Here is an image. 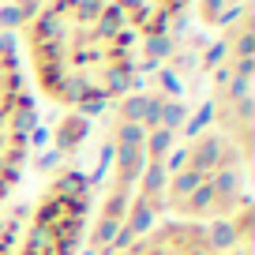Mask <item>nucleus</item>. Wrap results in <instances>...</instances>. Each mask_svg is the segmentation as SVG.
I'll return each mask as SVG.
<instances>
[{"mask_svg":"<svg viewBox=\"0 0 255 255\" xmlns=\"http://www.w3.org/2000/svg\"><path fill=\"white\" fill-rule=\"evenodd\" d=\"M19 218H23V207H4V210H0V255H11V252H15Z\"/></svg>","mask_w":255,"mask_h":255,"instance_id":"9b49d317","label":"nucleus"},{"mask_svg":"<svg viewBox=\"0 0 255 255\" xmlns=\"http://www.w3.org/2000/svg\"><path fill=\"white\" fill-rule=\"evenodd\" d=\"M11 34L34 98L56 113H109L143 83V45L105 0H34Z\"/></svg>","mask_w":255,"mask_h":255,"instance_id":"f257e3e1","label":"nucleus"},{"mask_svg":"<svg viewBox=\"0 0 255 255\" xmlns=\"http://www.w3.org/2000/svg\"><path fill=\"white\" fill-rule=\"evenodd\" d=\"M252 158L222 139L210 124L184 131L173 146L161 180V218L214 225L252 203L248 195Z\"/></svg>","mask_w":255,"mask_h":255,"instance_id":"7ed1b4c3","label":"nucleus"},{"mask_svg":"<svg viewBox=\"0 0 255 255\" xmlns=\"http://www.w3.org/2000/svg\"><path fill=\"white\" fill-rule=\"evenodd\" d=\"M90 135H94V124H90V117H79V113H56V120L49 124V131H45L49 173L79 165V154L87 150Z\"/></svg>","mask_w":255,"mask_h":255,"instance_id":"1a4fd4ad","label":"nucleus"},{"mask_svg":"<svg viewBox=\"0 0 255 255\" xmlns=\"http://www.w3.org/2000/svg\"><path fill=\"white\" fill-rule=\"evenodd\" d=\"M94 218V173L83 165L45 173L23 207L11 255H83Z\"/></svg>","mask_w":255,"mask_h":255,"instance_id":"20e7f679","label":"nucleus"},{"mask_svg":"<svg viewBox=\"0 0 255 255\" xmlns=\"http://www.w3.org/2000/svg\"><path fill=\"white\" fill-rule=\"evenodd\" d=\"M252 203L214 225L158 218L109 255H252Z\"/></svg>","mask_w":255,"mask_h":255,"instance_id":"0eeeda50","label":"nucleus"},{"mask_svg":"<svg viewBox=\"0 0 255 255\" xmlns=\"http://www.w3.org/2000/svg\"><path fill=\"white\" fill-rule=\"evenodd\" d=\"M252 11V0H191L188 15H195L203 34H222L229 23Z\"/></svg>","mask_w":255,"mask_h":255,"instance_id":"9d476101","label":"nucleus"},{"mask_svg":"<svg viewBox=\"0 0 255 255\" xmlns=\"http://www.w3.org/2000/svg\"><path fill=\"white\" fill-rule=\"evenodd\" d=\"M207 120L244 158H252V11L229 23L210 45Z\"/></svg>","mask_w":255,"mask_h":255,"instance_id":"39448f33","label":"nucleus"},{"mask_svg":"<svg viewBox=\"0 0 255 255\" xmlns=\"http://www.w3.org/2000/svg\"><path fill=\"white\" fill-rule=\"evenodd\" d=\"M188 105L169 75L154 72L109 109L102 135L105 169L94 176V218L87 248L109 255L161 218V180L173 146L184 135Z\"/></svg>","mask_w":255,"mask_h":255,"instance_id":"f03ea898","label":"nucleus"},{"mask_svg":"<svg viewBox=\"0 0 255 255\" xmlns=\"http://www.w3.org/2000/svg\"><path fill=\"white\" fill-rule=\"evenodd\" d=\"M34 158H38V98L26 83L11 34H0V210L11 207Z\"/></svg>","mask_w":255,"mask_h":255,"instance_id":"423d86ee","label":"nucleus"},{"mask_svg":"<svg viewBox=\"0 0 255 255\" xmlns=\"http://www.w3.org/2000/svg\"><path fill=\"white\" fill-rule=\"evenodd\" d=\"M143 49L161 45L173 34H180L184 19H188L191 0H105Z\"/></svg>","mask_w":255,"mask_h":255,"instance_id":"6e6552de","label":"nucleus"}]
</instances>
